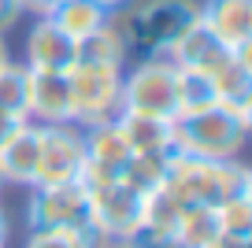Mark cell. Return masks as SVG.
<instances>
[{"label": "cell", "mask_w": 252, "mask_h": 248, "mask_svg": "<svg viewBox=\"0 0 252 248\" xmlns=\"http://www.w3.org/2000/svg\"><path fill=\"white\" fill-rule=\"evenodd\" d=\"M163 186L182 204L219 208V204L234 200V196L252 193V171L241 159H200V155L171 148L167 171H163Z\"/></svg>", "instance_id": "6da1fadb"}, {"label": "cell", "mask_w": 252, "mask_h": 248, "mask_svg": "<svg viewBox=\"0 0 252 248\" xmlns=\"http://www.w3.org/2000/svg\"><path fill=\"white\" fill-rule=\"evenodd\" d=\"M252 130V108L212 104L174 119V148L200 159H237Z\"/></svg>", "instance_id": "7a4b0ae2"}, {"label": "cell", "mask_w": 252, "mask_h": 248, "mask_svg": "<svg viewBox=\"0 0 252 248\" xmlns=\"http://www.w3.org/2000/svg\"><path fill=\"white\" fill-rule=\"evenodd\" d=\"M197 0H145L134 11H119V33L137 56H167L171 45L197 23Z\"/></svg>", "instance_id": "3957f363"}, {"label": "cell", "mask_w": 252, "mask_h": 248, "mask_svg": "<svg viewBox=\"0 0 252 248\" xmlns=\"http://www.w3.org/2000/svg\"><path fill=\"white\" fill-rule=\"evenodd\" d=\"M119 108L159 115V119H178V67L167 56H145L130 74H123Z\"/></svg>", "instance_id": "277c9868"}, {"label": "cell", "mask_w": 252, "mask_h": 248, "mask_svg": "<svg viewBox=\"0 0 252 248\" xmlns=\"http://www.w3.org/2000/svg\"><path fill=\"white\" fill-rule=\"evenodd\" d=\"M71 86V123L93 126L119 111L123 100V67H100V63H74L67 70Z\"/></svg>", "instance_id": "5b68a950"}, {"label": "cell", "mask_w": 252, "mask_h": 248, "mask_svg": "<svg viewBox=\"0 0 252 248\" xmlns=\"http://www.w3.org/2000/svg\"><path fill=\"white\" fill-rule=\"evenodd\" d=\"M26 222L30 230H78L89 222V196L78 178L30 186L26 196Z\"/></svg>", "instance_id": "8992f818"}, {"label": "cell", "mask_w": 252, "mask_h": 248, "mask_svg": "<svg viewBox=\"0 0 252 248\" xmlns=\"http://www.w3.org/2000/svg\"><path fill=\"white\" fill-rule=\"evenodd\" d=\"M86 167L82 126L74 123H45L41 126V152H37V182H74Z\"/></svg>", "instance_id": "52a82bcc"}, {"label": "cell", "mask_w": 252, "mask_h": 248, "mask_svg": "<svg viewBox=\"0 0 252 248\" xmlns=\"http://www.w3.org/2000/svg\"><path fill=\"white\" fill-rule=\"evenodd\" d=\"M197 19L230 52L252 45V0H204Z\"/></svg>", "instance_id": "ba28073f"}, {"label": "cell", "mask_w": 252, "mask_h": 248, "mask_svg": "<svg viewBox=\"0 0 252 248\" xmlns=\"http://www.w3.org/2000/svg\"><path fill=\"white\" fill-rule=\"evenodd\" d=\"M78 63V41L67 37L48 15L33 23L26 33V67L33 70H71Z\"/></svg>", "instance_id": "9c48e42d"}, {"label": "cell", "mask_w": 252, "mask_h": 248, "mask_svg": "<svg viewBox=\"0 0 252 248\" xmlns=\"http://www.w3.org/2000/svg\"><path fill=\"white\" fill-rule=\"evenodd\" d=\"M30 123H71V86L67 70H33L30 67Z\"/></svg>", "instance_id": "30bf717a"}, {"label": "cell", "mask_w": 252, "mask_h": 248, "mask_svg": "<svg viewBox=\"0 0 252 248\" xmlns=\"http://www.w3.org/2000/svg\"><path fill=\"white\" fill-rule=\"evenodd\" d=\"M37 152H41V123L26 119L11 133V141L0 145V178H4V186L30 189L37 182Z\"/></svg>", "instance_id": "8fae6325"}, {"label": "cell", "mask_w": 252, "mask_h": 248, "mask_svg": "<svg viewBox=\"0 0 252 248\" xmlns=\"http://www.w3.org/2000/svg\"><path fill=\"white\" fill-rule=\"evenodd\" d=\"M82 145H86V163L104 174H123L126 159L134 155L123 137V130H119V123H115V115L104 119V123L82 126Z\"/></svg>", "instance_id": "7c38bea8"}, {"label": "cell", "mask_w": 252, "mask_h": 248, "mask_svg": "<svg viewBox=\"0 0 252 248\" xmlns=\"http://www.w3.org/2000/svg\"><path fill=\"white\" fill-rule=\"evenodd\" d=\"M167 60H171L174 67H193V70H208V74H212L215 67H222V63L230 60V48L219 45V41L208 33V26L197 19V23H193V26H189V30L171 45Z\"/></svg>", "instance_id": "4fadbf2b"}, {"label": "cell", "mask_w": 252, "mask_h": 248, "mask_svg": "<svg viewBox=\"0 0 252 248\" xmlns=\"http://www.w3.org/2000/svg\"><path fill=\"white\" fill-rule=\"evenodd\" d=\"M115 123L123 130L130 152H171L174 148V119L141 115V111H115Z\"/></svg>", "instance_id": "5bb4252c"}, {"label": "cell", "mask_w": 252, "mask_h": 248, "mask_svg": "<svg viewBox=\"0 0 252 248\" xmlns=\"http://www.w3.org/2000/svg\"><path fill=\"white\" fill-rule=\"evenodd\" d=\"M212 82H215V96H219V104L252 108V45L230 52V60L212 70Z\"/></svg>", "instance_id": "9a60e30c"}, {"label": "cell", "mask_w": 252, "mask_h": 248, "mask_svg": "<svg viewBox=\"0 0 252 248\" xmlns=\"http://www.w3.org/2000/svg\"><path fill=\"white\" fill-rule=\"evenodd\" d=\"M108 15H111V11L100 8L96 0H60V4L48 11V19H52L67 37H74V41L89 37L96 26L108 23Z\"/></svg>", "instance_id": "2e32d148"}, {"label": "cell", "mask_w": 252, "mask_h": 248, "mask_svg": "<svg viewBox=\"0 0 252 248\" xmlns=\"http://www.w3.org/2000/svg\"><path fill=\"white\" fill-rule=\"evenodd\" d=\"M182 208L186 204L171 193V189L159 182V186L145 189L141 193V208H137V226H149V230H163V233H174L182 218Z\"/></svg>", "instance_id": "e0dca14e"}, {"label": "cell", "mask_w": 252, "mask_h": 248, "mask_svg": "<svg viewBox=\"0 0 252 248\" xmlns=\"http://www.w3.org/2000/svg\"><path fill=\"white\" fill-rule=\"evenodd\" d=\"M126 41H123V33H119V26L111 23H104V26H96L89 37H82L78 41V60L82 63H100V67H123L126 63Z\"/></svg>", "instance_id": "ac0fdd59"}, {"label": "cell", "mask_w": 252, "mask_h": 248, "mask_svg": "<svg viewBox=\"0 0 252 248\" xmlns=\"http://www.w3.org/2000/svg\"><path fill=\"white\" fill-rule=\"evenodd\" d=\"M212 237H219L215 208H208V204H186L178 226H174V241H178V248H200V245H208Z\"/></svg>", "instance_id": "d6986e66"}, {"label": "cell", "mask_w": 252, "mask_h": 248, "mask_svg": "<svg viewBox=\"0 0 252 248\" xmlns=\"http://www.w3.org/2000/svg\"><path fill=\"white\" fill-rule=\"evenodd\" d=\"M212 104H219L212 74L208 70H193V67H178V119L193 115V111H204Z\"/></svg>", "instance_id": "ffe728a7"}, {"label": "cell", "mask_w": 252, "mask_h": 248, "mask_svg": "<svg viewBox=\"0 0 252 248\" xmlns=\"http://www.w3.org/2000/svg\"><path fill=\"white\" fill-rule=\"evenodd\" d=\"M26 100H30V67L8 60L0 67V111L30 119L26 115Z\"/></svg>", "instance_id": "44dd1931"}, {"label": "cell", "mask_w": 252, "mask_h": 248, "mask_svg": "<svg viewBox=\"0 0 252 248\" xmlns=\"http://www.w3.org/2000/svg\"><path fill=\"white\" fill-rule=\"evenodd\" d=\"M167 155H171V152H134L130 159H126V167H123V174H119V178L130 182L137 193H145V189H152V186H159V182H163Z\"/></svg>", "instance_id": "7402d4cb"}, {"label": "cell", "mask_w": 252, "mask_h": 248, "mask_svg": "<svg viewBox=\"0 0 252 248\" xmlns=\"http://www.w3.org/2000/svg\"><path fill=\"white\" fill-rule=\"evenodd\" d=\"M215 222H219V233H222V237L252 241V193L234 196V200L219 204V208H215Z\"/></svg>", "instance_id": "603a6c76"}, {"label": "cell", "mask_w": 252, "mask_h": 248, "mask_svg": "<svg viewBox=\"0 0 252 248\" xmlns=\"http://www.w3.org/2000/svg\"><path fill=\"white\" fill-rule=\"evenodd\" d=\"M100 241L108 237H100L93 230V222H86L78 230H33L26 248H96Z\"/></svg>", "instance_id": "cb8c5ba5"}, {"label": "cell", "mask_w": 252, "mask_h": 248, "mask_svg": "<svg viewBox=\"0 0 252 248\" xmlns=\"http://www.w3.org/2000/svg\"><path fill=\"white\" fill-rule=\"evenodd\" d=\"M126 248H178L174 233H163V230H149V226H134V230L123 237Z\"/></svg>", "instance_id": "d4e9b609"}, {"label": "cell", "mask_w": 252, "mask_h": 248, "mask_svg": "<svg viewBox=\"0 0 252 248\" xmlns=\"http://www.w3.org/2000/svg\"><path fill=\"white\" fill-rule=\"evenodd\" d=\"M23 19V8H19V0H0V33H8L11 26Z\"/></svg>", "instance_id": "484cf974"}, {"label": "cell", "mask_w": 252, "mask_h": 248, "mask_svg": "<svg viewBox=\"0 0 252 248\" xmlns=\"http://www.w3.org/2000/svg\"><path fill=\"white\" fill-rule=\"evenodd\" d=\"M23 123H26V119H19V115H8V111H0V145H4V141H11V133H15Z\"/></svg>", "instance_id": "4316f807"}, {"label": "cell", "mask_w": 252, "mask_h": 248, "mask_svg": "<svg viewBox=\"0 0 252 248\" xmlns=\"http://www.w3.org/2000/svg\"><path fill=\"white\" fill-rule=\"evenodd\" d=\"M52 4H56V0H19V8H23V15H26V11H30V15H48V11H52Z\"/></svg>", "instance_id": "83f0119b"}, {"label": "cell", "mask_w": 252, "mask_h": 248, "mask_svg": "<svg viewBox=\"0 0 252 248\" xmlns=\"http://www.w3.org/2000/svg\"><path fill=\"white\" fill-rule=\"evenodd\" d=\"M200 248H252V241H234V237H212L208 245H200Z\"/></svg>", "instance_id": "f1b7e54d"}, {"label": "cell", "mask_w": 252, "mask_h": 248, "mask_svg": "<svg viewBox=\"0 0 252 248\" xmlns=\"http://www.w3.org/2000/svg\"><path fill=\"white\" fill-rule=\"evenodd\" d=\"M96 4H100V8H108V11H115V8H123L126 0H96Z\"/></svg>", "instance_id": "f546056e"}, {"label": "cell", "mask_w": 252, "mask_h": 248, "mask_svg": "<svg viewBox=\"0 0 252 248\" xmlns=\"http://www.w3.org/2000/svg\"><path fill=\"white\" fill-rule=\"evenodd\" d=\"M8 60H11V56H8V45H4V33H0V67H4Z\"/></svg>", "instance_id": "4dcf8cb0"}, {"label": "cell", "mask_w": 252, "mask_h": 248, "mask_svg": "<svg viewBox=\"0 0 252 248\" xmlns=\"http://www.w3.org/2000/svg\"><path fill=\"white\" fill-rule=\"evenodd\" d=\"M0 241H8V218H4V211H0Z\"/></svg>", "instance_id": "1f68e13d"}, {"label": "cell", "mask_w": 252, "mask_h": 248, "mask_svg": "<svg viewBox=\"0 0 252 248\" xmlns=\"http://www.w3.org/2000/svg\"><path fill=\"white\" fill-rule=\"evenodd\" d=\"M96 248H126V245H123V241H111V237H108V241H100Z\"/></svg>", "instance_id": "d6a6232c"}, {"label": "cell", "mask_w": 252, "mask_h": 248, "mask_svg": "<svg viewBox=\"0 0 252 248\" xmlns=\"http://www.w3.org/2000/svg\"><path fill=\"white\" fill-rule=\"evenodd\" d=\"M0 186H4V178H0Z\"/></svg>", "instance_id": "836d02e7"}, {"label": "cell", "mask_w": 252, "mask_h": 248, "mask_svg": "<svg viewBox=\"0 0 252 248\" xmlns=\"http://www.w3.org/2000/svg\"><path fill=\"white\" fill-rule=\"evenodd\" d=\"M0 248H4V241H0Z\"/></svg>", "instance_id": "e575fe53"}]
</instances>
